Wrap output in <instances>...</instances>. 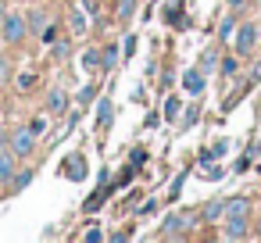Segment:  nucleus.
Here are the masks:
<instances>
[{"label":"nucleus","mask_w":261,"mask_h":243,"mask_svg":"<svg viewBox=\"0 0 261 243\" xmlns=\"http://www.w3.org/2000/svg\"><path fill=\"white\" fill-rule=\"evenodd\" d=\"M257 43H261V25L257 22H240L236 25V36H232V54L240 58V61H250L254 58V50H257Z\"/></svg>","instance_id":"1"},{"label":"nucleus","mask_w":261,"mask_h":243,"mask_svg":"<svg viewBox=\"0 0 261 243\" xmlns=\"http://www.w3.org/2000/svg\"><path fill=\"white\" fill-rule=\"evenodd\" d=\"M8 147H11V154H15L18 161H29V157L40 150V132H36L33 125H18V129L8 136Z\"/></svg>","instance_id":"2"},{"label":"nucleus","mask_w":261,"mask_h":243,"mask_svg":"<svg viewBox=\"0 0 261 243\" xmlns=\"http://www.w3.org/2000/svg\"><path fill=\"white\" fill-rule=\"evenodd\" d=\"M193 222H197V214H190V211H168V214L161 218L158 236H161V239H182V236L193 232Z\"/></svg>","instance_id":"3"},{"label":"nucleus","mask_w":261,"mask_h":243,"mask_svg":"<svg viewBox=\"0 0 261 243\" xmlns=\"http://www.w3.org/2000/svg\"><path fill=\"white\" fill-rule=\"evenodd\" d=\"M25 36H29V25H25V15L22 11H8L4 18H0V40H4L8 47L25 43Z\"/></svg>","instance_id":"4"},{"label":"nucleus","mask_w":261,"mask_h":243,"mask_svg":"<svg viewBox=\"0 0 261 243\" xmlns=\"http://www.w3.org/2000/svg\"><path fill=\"white\" fill-rule=\"evenodd\" d=\"M65 25H68V36H72V40H83V36L93 29V15H90V11L79 4V0H75V4H68Z\"/></svg>","instance_id":"5"},{"label":"nucleus","mask_w":261,"mask_h":243,"mask_svg":"<svg viewBox=\"0 0 261 243\" xmlns=\"http://www.w3.org/2000/svg\"><path fill=\"white\" fill-rule=\"evenodd\" d=\"M58 175L68 179V182H86V175H90V161H86V154H83V150L68 154V157L58 165Z\"/></svg>","instance_id":"6"},{"label":"nucleus","mask_w":261,"mask_h":243,"mask_svg":"<svg viewBox=\"0 0 261 243\" xmlns=\"http://www.w3.org/2000/svg\"><path fill=\"white\" fill-rule=\"evenodd\" d=\"M68 111H72L68 90H65V86H50V90H47V115H50V118H68Z\"/></svg>","instance_id":"7"},{"label":"nucleus","mask_w":261,"mask_h":243,"mask_svg":"<svg viewBox=\"0 0 261 243\" xmlns=\"http://www.w3.org/2000/svg\"><path fill=\"white\" fill-rule=\"evenodd\" d=\"M93 125H97V132H108L111 129V122H115V97L111 93H100L97 100H93Z\"/></svg>","instance_id":"8"},{"label":"nucleus","mask_w":261,"mask_h":243,"mask_svg":"<svg viewBox=\"0 0 261 243\" xmlns=\"http://www.w3.org/2000/svg\"><path fill=\"white\" fill-rule=\"evenodd\" d=\"M218 225H222V239H247L250 236V214H225Z\"/></svg>","instance_id":"9"},{"label":"nucleus","mask_w":261,"mask_h":243,"mask_svg":"<svg viewBox=\"0 0 261 243\" xmlns=\"http://www.w3.org/2000/svg\"><path fill=\"white\" fill-rule=\"evenodd\" d=\"M204 90H207V75H204L197 65H193V68H186V72H182V93H186V97H193V100H200V97H204Z\"/></svg>","instance_id":"10"},{"label":"nucleus","mask_w":261,"mask_h":243,"mask_svg":"<svg viewBox=\"0 0 261 243\" xmlns=\"http://www.w3.org/2000/svg\"><path fill=\"white\" fill-rule=\"evenodd\" d=\"M179 115H182V97L168 90V93H165V100H161V122H165V125H175V122H179Z\"/></svg>","instance_id":"11"},{"label":"nucleus","mask_w":261,"mask_h":243,"mask_svg":"<svg viewBox=\"0 0 261 243\" xmlns=\"http://www.w3.org/2000/svg\"><path fill=\"white\" fill-rule=\"evenodd\" d=\"M197 218H200L204 225H218V222L225 218V197H215V200H207V204L197 211Z\"/></svg>","instance_id":"12"},{"label":"nucleus","mask_w":261,"mask_h":243,"mask_svg":"<svg viewBox=\"0 0 261 243\" xmlns=\"http://www.w3.org/2000/svg\"><path fill=\"white\" fill-rule=\"evenodd\" d=\"M54 18H50V11L47 8H29L25 11V25H29V36H40L47 25H50Z\"/></svg>","instance_id":"13"},{"label":"nucleus","mask_w":261,"mask_h":243,"mask_svg":"<svg viewBox=\"0 0 261 243\" xmlns=\"http://www.w3.org/2000/svg\"><path fill=\"white\" fill-rule=\"evenodd\" d=\"M18 165H22V161L11 154V147H0V186L11 182V175L18 172Z\"/></svg>","instance_id":"14"},{"label":"nucleus","mask_w":261,"mask_h":243,"mask_svg":"<svg viewBox=\"0 0 261 243\" xmlns=\"http://www.w3.org/2000/svg\"><path fill=\"white\" fill-rule=\"evenodd\" d=\"M118 65H122V47H118V43H108V47L100 50V75H111Z\"/></svg>","instance_id":"15"},{"label":"nucleus","mask_w":261,"mask_h":243,"mask_svg":"<svg viewBox=\"0 0 261 243\" xmlns=\"http://www.w3.org/2000/svg\"><path fill=\"white\" fill-rule=\"evenodd\" d=\"M240 65H243V61H240L236 54H222V58H218V75H222L225 83H236V79H240Z\"/></svg>","instance_id":"16"},{"label":"nucleus","mask_w":261,"mask_h":243,"mask_svg":"<svg viewBox=\"0 0 261 243\" xmlns=\"http://www.w3.org/2000/svg\"><path fill=\"white\" fill-rule=\"evenodd\" d=\"M33 179H36V168H18V172L11 175V182H8L4 190H8V193L15 197V193H22V190H29V186H33Z\"/></svg>","instance_id":"17"},{"label":"nucleus","mask_w":261,"mask_h":243,"mask_svg":"<svg viewBox=\"0 0 261 243\" xmlns=\"http://www.w3.org/2000/svg\"><path fill=\"white\" fill-rule=\"evenodd\" d=\"M236 25H240V18H236V11H229V15H222V22H218V47H225V43H232V36H236Z\"/></svg>","instance_id":"18"},{"label":"nucleus","mask_w":261,"mask_h":243,"mask_svg":"<svg viewBox=\"0 0 261 243\" xmlns=\"http://www.w3.org/2000/svg\"><path fill=\"white\" fill-rule=\"evenodd\" d=\"M218 58H222V54H218V43H215V47L200 50V61H197V68H200V72H204V75L211 79V75L218 72Z\"/></svg>","instance_id":"19"},{"label":"nucleus","mask_w":261,"mask_h":243,"mask_svg":"<svg viewBox=\"0 0 261 243\" xmlns=\"http://www.w3.org/2000/svg\"><path fill=\"white\" fill-rule=\"evenodd\" d=\"M186 179H190V168H179V172H175V179L168 182V197H165L168 204H175V200H182V190H186Z\"/></svg>","instance_id":"20"},{"label":"nucleus","mask_w":261,"mask_h":243,"mask_svg":"<svg viewBox=\"0 0 261 243\" xmlns=\"http://www.w3.org/2000/svg\"><path fill=\"white\" fill-rule=\"evenodd\" d=\"M50 58H54L58 65H65V61L72 58V36H58V40L50 43Z\"/></svg>","instance_id":"21"},{"label":"nucleus","mask_w":261,"mask_h":243,"mask_svg":"<svg viewBox=\"0 0 261 243\" xmlns=\"http://www.w3.org/2000/svg\"><path fill=\"white\" fill-rule=\"evenodd\" d=\"M225 214H250V197H247V193L225 197Z\"/></svg>","instance_id":"22"},{"label":"nucleus","mask_w":261,"mask_h":243,"mask_svg":"<svg viewBox=\"0 0 261 243\" xmlns=\"http://www.w3.org/2000/svg\"><path fill=\"white\" fill-rule=\"evenodd\" d=\"M136 11H140V0H115V18L125 25V22H133L136 18Z\"/></svg>","instance_id":"23"},{"label":"nucleus","mask_w":261,"mask_h":243,"mask_svg":"<svg viewBox=\"0 0 261 243\" xmlns=\"http://www.w3.org/2000/svg\"><path fill=\"white\" fill-rule=\"evenodd\" d=\"M79 65H83V72H100V47H86L79 54Z\"/></svg>","instance_id":"24"},{"label":"nucleus","mask_w":261,"mask_h":243,"mask_svg":"<svg viewBox=\"0 0 261 243\" xmlns=\"http://www.w3.org/2000/svg\"><path fill=\"white\" fill-rule=\"evenodd\" d=\"M36 83H40L36 72H18V75H15V90H18L22 97H29V93L36 90Z\"/></svg>","instance_id":"25"},{"label":"nucleus","mask_w":261,"mask_h":243,"mask_svg":"<svg viewBox=\"0 0 261 243\" xmlns=\"http://www.w3.org/2000/svg\"><path fill=\"white\" fill-rule=\"evenodd\" d=\"M97 97H100V86H97V83H86V86L75 93V104H79V107H93Z\"/></svg>","instance_id":"26"},{"label":"nucleus","mask_w":261,"mask_h":243,"mask_svg":"<svg viewBox=\"0 0 261 243\" xmlns=\"http://www.w3.org/2000/svg\"><path fill=\"white\" fill-rule=\"evenodd\" d=\"M197 118H200V104H190V107H182V115H179L175 125H179L182 132H190V129L197 125Z\"/></svg>","instance_id":"27"},{"label":"nucleus","mask_w":261,"mask_h":243,"mask_svg":"<svg viewBox=\"0 0 261 243\" xmlns=\"http://www.w3.org/2000/svg\"><path fill=\"white\" fill-rule=\"evenodd\" d=\"M136 50H140V36L136 33H125V40H122V61L136 58Z\"/></svg>","instance_id":"28"},{"label":"nucleus","mask_w":261,"mask_h":243,"mask_svg":"<svg viewBox=\"0 0 261 243\" xmlns=\"http://www.w3.org/2000/svg\"><path fill=\"white\" fill-rule=\"evenodd\" d=\"M229 147H232V143H229V136H215V143L207 147V154H211L215 161H222V157L229 154Z\"/></svg>","instance_id":"29"},{"label":"nucleus","mask_w":261,"mask_h":243,"mask_svg":"<svg viewBox=\"0 0 261 243\" xmlns=\"http://www.w3.org/2000/svg\"><path fill=\"white\" fill-rule=\"evenodd\" d=\"M147 161H150V150H147V147H133V150H129V165H133L136 172L147 168Z\"/></svg>","instance_id":"30"},{"label":"nucleus","mask_w":261,"mask_h":243,"mask_svg":"<svg viewBox=\"0 0 261 243\" xmlns=\"http://www.w3.org/2000/svg\"><path fill=\"white\" fill-rule=\"evenodd\" d=\"M229 168H222L218 161H211V165H204V172H200V179H207V182H218L222 175H225Z\"/></svg>","instance_id":"31"},{"label":"nucleus","mask_w":261,"mask_h":243,"mask_svg":"<svg viewBox=\"0 0 261 243\" xmlns=\"http://www.w3.org/2000/svg\"><path fill=\"white\" fill-rule=\"evenodd\" d=\"M133 175H136V168H133V165H125V168H122V172L111 179V182H115V190H125V186L133 182Z\"/></svg>","instance_id":"32"},{"label":"nucleus","mask_w":261,"mask_h":243,"mask_svg":"<svg viewBox=\"0 0 261 243\" xmlns=\"http://www.w3.org/2000/svg\"><path fill=\"white\" fill-rule=\"evenodd\" d=\"M250 165H254V154L247 150V154H240V157L232 161V172H236V175H243V172H250Z\"/></svg>","instance_id":"33"},{"label":"nucleus","mask_w":261,"mask_h":243,"mask_svg":"<svg viewBox=\"0 0 261 243\" xmlns=\"http://www.w3.org/2000/svg\"><path fill=\"white\" fill-rule=\"evenodd\" d=\"M158 204H161V200H158V197H147V200H143V204H136V214H140V218H150V214H154V211H158Z\"/></svg>","instance_id":"34"},{"label":"nucleus","mask_w":261,"mask_h":243,"mask_svg":"<svg viewBox=\"0 0 261 243\" xmlns=\"http://www.w3.org/2000/svg\"><path fill=\"white\" fill-rule=\"evenodd\" d=\"M58 36H61V25H58V22H50V25H47V29L40 33V40H43V43H54Z\"/></svg>","instance_id":"35"},{"label":"nucleus","mask_w":261,"mask_h":243,"mask_svg":"<svg viewBox=\"0 0 261 243\" xmlns=\"http://www.w3.org/2000/svg\"><path fill=\"white\" fill-rule=\"evenodd\" d=\"M8 79H11V61H8V54H0V86Z\"/></svg>","instance_id":"36"},{"label":"nucleus","mask_w":261,"mask_h":243,"mask_svg":"<svg viewBox=\"0 0 261 243\" xmlns=\"http://www.w3.org/2000/svg\"><path fill=\"white\" fill-rule=\"evenodd\" d=\"M172 83H175V72H172V68H165V72H161V83H158V86H161V90L168 93V90H172Z\"/></svg>","instance_id":"37"},{"label":"nucleus","mask_w":261,"mask_h":243,"mask_svg":"<svg viewBox=\"0 0 261 243\" xmlns=\"http://www.w3.org/2000/svg\"><path fill=\"white\" fill-rule=\"evenodd\" d=\"M83 239H86V243H100V239H104V232L93 225V229H86V232H83Z\"/></svg>","instance_id":"38"},{"label":"nucleus","mask_w":261,"mask_h":243,"mask_svg":"<svg viewBox=\"0 0 261 243\" xmlns=\"http://www.w3.org/2000/svg\"><path fill=\"white\" fill-rule=\"evenodd\" d=\"M29 125H33V129H36V132H43V129H47V115H36V118H33V122H29Z\"/></svg>","instance_id":"39"},{"label":"nucleus","mask_w":261,"mask_h":243,"mask_svg":"<svg viewBox=\"0 0 261 243\" xmlns=\"http://www.w3.org/2000/svg\"><path fill=\"white\" fill-rule=\"evenodd\" d=\"M154 75H158V61L150 58V61H147V83H154Z\"/></svg>","instance_id":"40"},{"label":"nucleus","mask_w":261,"mask_h":243,"mask_svg":"<svg viewBox=\"0 0 261 243\" xmlns=\"http://www.w3.org/2000/svg\"><path fill=\"white\" fill-rule=\"evenodd\" d=\"M133 100H136V104H147V90L136 86V90H133Z\"/></svg>","instance_id":"41"},{"label":"nucleus","mask_w":261,"mask_h":243,"mask_svg":"<svg viewBox=\"0 0 261 243\" xmlns=\"http://www.w3.org/2000/svg\"><path fill=\"white\" fill-rule=\"evenodd\" d=\"M247 79H250V83H254V86H257V83H261V61H257V65H254V68H250V75H247Z\"/></svg>","instance_id":"42"},{"label":"nucleus","mask_w":261,"mask_h":243,"mask_svg":"<svg viewBox=\"0 0 261 243\" xmlns=\"http://www.w3.org/2000/svg\"><path fill=\"white\" fill-rule=\"evenodd\" d=\"M158 122H161V115H147V118H143V129H154Z\"/></svg>","instance_id":"43"},{"label":"nucleus","mask_w":261,"mask_h":243,"mask_svg":"<svg viewBox=\"0 0 261 243\" xmlns=\"http://www.w3.org/2000/svg\"><path fill=\"white\" fill-rule=\"evenodd\" d=\"M225 4H229V11H240V8L247 4V0H225Z\"/></svg>","instance_id":"44"},{"label":"nucleus","mask_w":261,"mask_h":243,"mask_svg":"<svg viewBox=\"0 0 261 243\" xmlns=\"http://www.w3.org/2000/svg\"><path fill=\"white\" fill-rule=\"evenodd\" d=\"M79 4H83V8H86L90 15H97V4H93V0H79Z\"/></svg>","instance_id":"45"},{"label":"nucleus","mask_w":261,"mask_h":243,"mask_svg":"<svg viewBox=\"0 0 261 243\" xmlns=\"http://www.w3.org/2000/svg\"><path fill=\"white\" fill-rule=\"evenodd\" d=\"M8 11H11V8H8V0H0V18H4Z\"/></svg>","instance_id":"46"},{"label":"nucleus","mask_w":261,"mask_h":243,"mask_svg":"<svg viewBox=\"0 0 261 243\" xmlns=\"http://www.w3.org/2000/svg\"><path fill=\"white\" fill-rule=\"evenodd\" d=\"M254 236H257V239H261V218H257V225H254Z\"/></svg>","instance_id":"47"},{"label":"nucleus","mask_w":261,"mask_h":243,"mask_svg":"<svg viewBox=\"0 0 261 243\" xmlns=\"http://www.w3.org/2000/svg\"><path fill=\"white\" fill-rule=\"evenodd\" d=\"M150 4H161V0H150Z\"/></svg>","instance_id":"48"},{"label":"nucleus","mask_w":261,"mask_h":243,"mask_svg":"<svg viewBox=\"0 0 261 243\" xmlns=\"http://www.w3.org/2000/svg\"><path fill=\"white\" fill-rule=\"evenodd\" d=\"M254 4H261V0H254Z\"/></svg>","instance_id":"49"},{"label":"nucleus","mask_w":261,"mask_h":243,"mask_svg":"<svg viewBox=\"0 0 261 243\" xmlns=\"http://www.w3.org/2000/svg\"><path fill=\"white\" fill-rule=\"evenodd\" d=\"M0 90H4V86H0Z\"/></svg>","instance_id":"50"}]
</instances>
